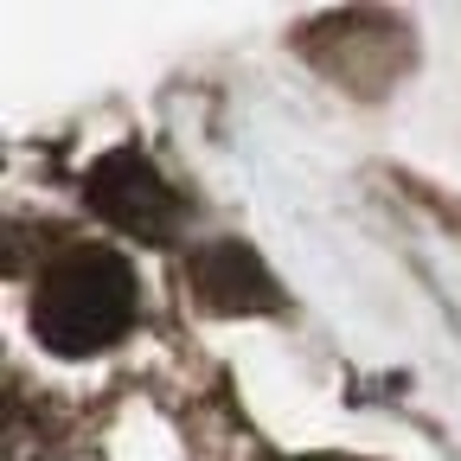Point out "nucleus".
Here are the masks:
<instances>
[{"instance_id": "nucleus-1", "label": "nucleus", "mask_w": 461, "mask_h": 461, "mask_svg": "<svg viewBox=\"0 0 461 461\" xmlns=\"http://www.w3.org/2000/svg\"><path fill=\"white\" fill-rule=\"evenodd\" d=\"M135 302H141L135 263L103 250V244H77L32 288V339L58 359L109 353L135 327Z\"/></svg>"}, {"instance_id": "nucleus-2", "label": "nucleus", "mask_w": 461, "mask_h": 461, "mask_svg": "<svg viewBox=\"0 0 461 461\" xmlns=\"http://www.w3.org/2000/svg\"><path fill=\"white\" fill-rule=\"evenodd\" d=\"M84 205L141 244H173V230H180V193L141 148H109L84 173Z\"/></svg>"}, {"instance_id": "nucleus-3", "label": "nucleus", "mask_w": 461, "mask_h": 461, "mask_svg": "<svg viewBox=\"0 0 461 461\" xmlns=\"http://www.w3.org/2000/svg\"><path fill=\"white\" fill-rule=\"evenodd\" d=\"M186 282H193V302L205 314H276L282 308V288H276L269 263L238 238L199 244L186 257Z\"/></svg>"}]
</instances>
